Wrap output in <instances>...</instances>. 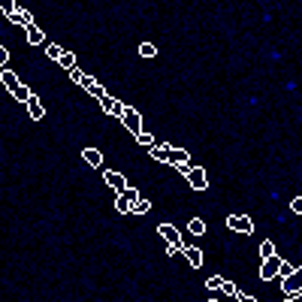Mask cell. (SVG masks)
Returning a JSON list of instances; mask_svg holds the SVG:
<instances>
[{"label":"cell","mask_w":302,"mask_h":302,"mask_svg":"<svg viewBox=\"0 0 302 302\" xmlns=\"http://www.w3.org/2000/svg\"><path fill=\"white\" fill-rule=\"evenodd\" d=\"M139 196H142V193H139L136 188H130V185H127V188H124V190H118V199H115V209H118L121 215H130V206L136 203Z\"/></svg>","instance_id":"obj_3"},{"label":"cell","mask_w":302,"mask_h":302,"mask_svg":"<svg viewBox=\"0 0 302 302\" xmlns=\"http://www.w3.org/2000/svg\"><path fill=\"white\" fill-rule=\"evenodd\" d=\"M226 226L236 230V233H245V236L254 233V221H251L248 215H230V218H226Z\"/></svg>","instance_id":"obj_4"},{"label":"cell","mask_w":302,"mask_h":302,"mask_svg":"<svg viewBox=\"0 0 302 302\" xmlns=\"http://www.w3.org/2000/svg\"><path fill=\"white\" fill-rule=\"evenodd\" d=\"M221 281H224L221 275H215V278H209V281H206V287H209V290H221Z\"/></svg>","instance_id":"obj_27"},{"label":"cell","mask_w":302,"mask_h":302,"mask_svg":"<svg viewBox=\"0 0 302 302\" xmlns=\"http://www.w3.org/2000/svg\"><path fill=\"white\" fill-rule=\"evenodd\" d=\"M24 37H28L31 45H42V42H45V34L37 28V24H28V28H24Z\"/></svg>","instance_id":"obj_13"},{"label":"cell","mask_w":302,"mask_h":302,"mask_svg":"<svg viewBox=\"0 0 302 302\" xmlns=\"http://www.w3.org/2000/svg\"><path fill=\"white\" fill-rule=\"evenodd\" d=\"M82 157H85V163H91V166H103V154H100L97 148H85Z\"/></svg>","instance_id":"obj_14"},{"label":"cell","mask_w":302,"mask_h":302,"mask_svg":"<svg viewBox=\"0 0 302 302\" xmlns=\"http://www.w3.org/2000/svg\"><path fill=\"white\" fill-rule=\"evenodd\" d=\"M157 233L166 239V248H179V251H182V245H185V242H182V233L175 230L172 224H160V226H157Z\"/></svg>","instance_id":"obj_7"},{"label":"cell","mask_w":302,"mask_h":302,"mask_svg":"<svg viewBox=\"0 0 302 302\" xmlns=\"http://www.w3.org/2000/svg\"><path fill=\"white\" fill-rule=\"evenodd\" d=\"M112 115H115V118H121V115H124V103H118V100H115V109H112Z\"/></svg>","instance_id":"obj_32"},{"label":"cell","mask_w":302,"mask_h":302,"mask_svg":"<svg viewBox=\"0 0 302 302\" xmlns=\"http://www.w3.org/2000/svg\"><path fill=\"white\" fill-rule=\"evenodd\" d=\"M179 169L185 172V179H188V185H190L193 190H206V188H209V175H206V169L190 166V163H182Z\"/></svg>","instance_id":"obj_2"},{"label":"cell","mask_w":302,"mask_h":302,"mask_svg":"<svg viewBox=\"0 0 302 302\" xmlns=\"http://www.w3.org/2000/svg\"><path fill=\"white\" fill-rule=\"evenodd\" d=\"M166 163H172V166H182V163H190V154L185 148H169L166 151Z\"/></svg>","instance_id":"obj_9"},{"label":"cell","mask_w":302,"mask_h":302,"mask_svg":"<svg viewBox=\"0 0 302 302\" xmlns=\"http://www.w3.org/2000/svg\"><path fill=\"white\" fill-rule=\"evenodd\" d=\"M42 45H45V55L52 58V61H58V58L64 55V48H61V45H55V42H42Z\"/></svg>","instance_id":"obj_18"},{"label":"cell","mask_w":302,"mask_h":302,"mask_svg":"<svg viewBox=\"0 0 302 302\" xmlns=\"http://www.w3.org/2000/svg\"><path fill=\"white\" fill-rule=\"evenodd\" d=\"M221 290L230 293V296H236V284H233V281H221Z\"/></svg>","instance_id":"obj_29"},{"label":"cell","mask_w":302,"mask_h":302,"mask_svg":"<svg viewBox=\"0 0 302 302\" xmlns=\"http://www.w3.org/2000/svg\"><path fill=\"white\" fill-rule=\"evenodd\" d=\"M58 64H61L64 70H73V67H76V55H70V52H64V55L58 58Z\"/></svg>","instance_id":"obj_20"},{"label":"cell","mask_w":302,"mask_h":302,"mask_svg":"<svg viewBox=\"0 0 302 302\" xmlns=\"http://www.w3.org/2000/svg\"><path fill=\"white\" fill-rule=\"evenodd\" d=\"M121 121H124V127H127L133 136L142 130V115H139L133 106H124V115H121Z\"/></svg>","instance_id":"obj_6"},{"label":"cell","mask_w":302,"mask_h":302,"mask_svg":"<svg viewBox=\"0 0 302 302\" xmlns=\"http://www.w3.org/2000/svg\"><path fill=\"white\" fill-rule=\"evenodd\" d=\"M269 254H275V245L272 242H260V257H269Z\"/></svg>","instance_id":"obj_23"},{"label":"cell","mask_w":302,"mask_h":302,"mask_svg":"<svg viewBox=\"0 0 302 302\" xmlns=\"http://www.w3.org/2000/svg\"><path fill=\"white\" fill-rule=\"evenodd\" d=\"M136 142H139V145H145V148H151V145H154V136L145 133V130H139V133H136Z\"/></svg>","instance_id":"obj_21"},{"label":"cell","mask_w":302,"mask_h":302,"mask_svg":"<svg viewBox=\"0 0 302 302\" xmlns=\"http://www.w3.org/2000/svg\"><path fill=\"white\" fill-rule=\"evenodd\" d=\"M236 299H242V302H254V296H251V293H239V290H236Z\"/></svg>","instance_id":"obj_33"},{"label":"cell","mask_w":302,"mask_h":302,"mask_svg":"<svg viewBox=\"0 0 302 302\" xmlns=\"http://www.w3.org/2000/svg\"><path fill=\"white\" fill-rule=\"evenodd\" d=\"M0 12H3V15L15 12V3H12V0H0Z\"/></svg>","instance_id":"obj_25"},{"label":"cell","mask_w":302,"mask_h":302,"mask_svg":"<svg viewBox=\"0 0 302 302\" xmlns=\"http://www.w3.org/2000/svg\"><path fill=\"white\" fill-rule=\"evenodd\" d=\"M0 82H3V88H6V91H9V94L15 97V100H18V103H28L31 91H28V88L21 85V79H18V76H15L12 70H6V67L0 70Z\"/></svg>","instance_id":"obj_1"},{"label":"cell","mask_w":302,"mask_h":302,"mask_svg":"<svg viewBox=\"0 0 302 302\" xmlns=\"http://www.w3.org/2000/svg\"><path fill=\"white\" fill-rule=\"evenodd\" d=\"M278 266H281V257H278V254H269V257H263V266H260V278H263V281L278 278Z\"/></svg>","instance_id":"obj_5"},{"label":"cell","mask_w":302,"mask_h":302,"mask_svg":"<svg viewBox=\"0 0 302 302\" xmlns=\"http://www.w3.org/2000/svg\"><path fill=\"white\" fill-rule=\"evenodd\" d=\"M12 24H21V28H28V24H34V15L28 12V9H15V12H9L6 15Z\"/></svg>","instance_id":"obj_12"},{"label":"cell","mask_w":302,"mask_h":302,"mask_svg":"<svg viewBox=\"0 0 302 302\" xmlns=\"http://www.w3.org/2000/svg\"><path fill=\"white\" fill-rule=\"evenodd\" d=\"M182 254L190 260V266H193V269L203 266V251H199V248H193V245H188V242H185V245H182Z\"/></svg>","instance_id":"obj_10"},{"label":"cell","mask_w":302,"mask_h":302,"mask_svg":"<svg viewBox=\"0 0 302 302\" xmlns=\"http://www.w3.org/2000/svg\"><path fill=\"white\" fill-rule=\"evenodd\" d=\"M100 109H103L106 115H112V109H115V97H109V94H103V97H100Z\"/></svg>","instance_id":"obj_19"},{"label":"cell","mask_w":302,"mask_h":302,"mask_svg":"<svg viewBox=\"0 0 302 302\" xmlns=\"http://www.w3.org/2000/svg\"><path fill=\"white\" fill-rule=\"evenodd\" d=\"M148 209H151V203H148V199H145V196H139V199H136V203L130 206V215H145Z\"/></svg>","instance_id":"obj_17"},{"label":"cell","mask_w":302,"mask_h":302,"mask_svg":"<svg viewBox=\"0 0 302 302\" xmlns=\"http://www.w3.org/2000/svg\"><path fill=\"white\" fill-rule=\"evenodd\" d=\"M148 151H151V157H154L157 163H166V151H169V145H157V142H154Z\"/></svg>","instance_id":"obj_15"},{"label":"cell","mask_w":302,"mask_h":302,"mask_svg":"<svg viewBox=\"0 0 302 302\" xmlns=\"http://www.w3.org/2000/svg\"><path fill=\"white\" fill-rule=\"evenodd\" d=\"M103 94H106V88H103V85H94V88H91V97H97V100L103 97Z\"/></svg>","instance_id":"obj_31"},{"label":"cell","mask_w":302,"mask_h":302,"mask_svg":"<svg viewBox=\"0 0 302 302\" xmlns=\"http://www.w3.org/2000/svg\"><path fill=\"white\" fill-rule=\"evenodd\" d=\"M67 73H70V79H73L76 85H79V82H82V76H85V73H82L79 67H73V70H67Z\"/></svg>","instance_id":"obj_26"},{"label":"cell","mask_w":302,"mask_h":302,"mask_svg":"<svg viewBox=\"0 0 302 302\" xmlns=\"http://www.w3.org/2000/svg\"><path fill=\"white\" fill-rule=\"evenodd\" d=\"M9 64V48H3V45H0V70H3Z\"/></svg>","instance_id":"obj_28"},{"label":"cell","mask_w":302,"mask_h":302,"mask_svg":"<svg viewBox=\"0 0 302 302\" xmlns=\"http://www.w3.org/2000/svg\"><path fill=\"white\" fill-rule=\"evenodd\" d=\"M103 182H106L112 190H124V188H127V179H124L121 172H112V169H106V172H103Z\"/></svg>","instance_id":"obj_8"},{"label":"cell","mask_w":302,"mask_h":302,"mask_svg":"<svg viewBox=\"0 0 302 302\" xmlns=\"http://www.w3.org/2000/svg\"><path fill=\"white\" fill-rule=\"evenodd\" d=\"M188 230H190L193 236H203V233H206V221H203V218H190V221H188Z\"/></svg>","instance_id":"obj_16"},{"label":"cell","mask_w":302,"mask_h":302,"mask_svg":"<svg viewBox=\"0 0 302 302\" xmlns=\"http://www.w3.org/2000/svg\"><path fill=\"white\" fill-rule=\"evenodd\" d=\"M79 85H82V88H85V91H88V94H91V88H94V85H97V82H94V79H91V76H82V82H79Z\"/></svg>","instance_id":"obj_30"},{"label":"cell","mask_w":302,"mask_h":302,"mask_svg":"<svg viewBox=\"0 0 302 302\" xmlns=\"http://www.w3.org/2000/svg\"><path fill=\"white\" fill-rule=\"evenodd\" d=\"M139 55H142V58H154V55H157V48L151 45V42H142V45H139Z\"/></svg>","instance_id":"obj_22"},{"label":"cell","mask_w":302,"mask_h":302,"mask_svg":"<svg viewBox=\"0 0 302 302\" xmlns=\"http://www.w3.org/2000/svg\"><path fill=\"white\" fill-rule=\"evenodd\" d=\"M24 106H28V115H31L34 121H42V115H45V106L39 103V100H37L34 94L28 97V103H24Z\"/></svg>","instance_id":"obj_11"},{"label":"cell","mask_w":302,"mask_h":302,"mask_svg":"<svg viewBox=\"0 0 302 302\" xmlns=\"http://www.w3.org/2000/svg\"><path fill=\"white\" fill-rule=\"evenodd\" d=\"M290 212L293 215H302V196H293L290 199Z\"/></svg>","instance_id":"obj_24"}]
</instances>
